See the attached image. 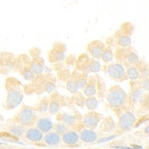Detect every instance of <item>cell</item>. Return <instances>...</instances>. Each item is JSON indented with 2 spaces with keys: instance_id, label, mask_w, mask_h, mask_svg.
Wrapping results in <instances>:
<instances>
[{
  "instance_id": "4fadbf2b",
  "label": "cell",
  "mask_w": 149,
  "mask_h": 149,
  "mask_svg": "<svg viewBox=\"0 0 149 149\" xmlns=\"http://www.w3.org/2000/svg\"><path fill=\"white\" fill-rule=\"evenodd\" d=\"M90 53H91L93 57L95 58H100L103 56V50L101 47H99L98 45H94L91 47Z\"/></svg>"
},
{
  "instance_id": "ac0fdd59",
  "label": "cell",
  "mask_w": 149,
  "mask_h": 149,
  "mask_svg": "<svg viewBox=\"0 0 149 149\" xmlns=\"http://www.w3.org/2000/svg\"><path fill=\"white\" fill-rule=\"evenodd\" d=\"M119 42L122 46L128 47L131 44V39L127 36H122L119 38Z\"/></svg>"
},
{
  "instance_id": "44dd1931",
  "label": "cell",
  "mask_w": 149,
  "mask_h": 149,
  "mask_svg": "<svg viewBox=\"0 0 149 149\" xmlns=\"http://www.w3.org/2000/svg\"><path fill=\"white\" fill-rule=\"evenodd\" d=\"M128 60L131 63H136L139 61V58L135 54L132 53L128 56Z\"/></svg>"
},
{
  "instance_id": "52a82bcc",
  "label": "cell",
  "mask_w": 149,
  "mask_h": 149,
  "mask_svg": "<svg viewBox=\"0 0 149 149\" xmlns=\"http://www.w3.org/2000/svg\"><path fill=\"white\" fill-rule=\"evenodd\" d=\"M108 73L111 78L119 79L125 76V71L122 65L119 64H113L109 67Z\"/></svg>"
},
{
  "instance_id": "30bf717a",
  "label": "cell",
  "mask_w": 149,
  "mask_h": 149,
  "mask_svg": "<svg viewBox=\"0 0 149 149\" xmlns=\"http://www.w3.org/2000/svg\"><path fill=\"white\" fill-rule=\"evenodd\" d=\"M44 141L49 146H57L61 141V136L55 131H50L44 135Z\"/></svg>"
},
{
  "instance_id": "7402d4cb",
  "label": "cell",
  "mask_w": 149,
  "mask_h": 149,
  "mask_svg": "<svg viewBox=\"0 0 149 149\" xmlns=\"http://www.w3.org/2000/svg\"><path fill=\"white\" fill-rule=\"evenodd\" d=\"M103 60L106 61V62H109L111 61L113 58V55L111 54V53L109 51H106L103 54Z\"/></svg>"
},
{
  "instance_id": "d4e9b609",
  "label": "cell",
  "mask_w": 149,
  "mask_h": 149,
  "mask_svg": "<svg viewBox=\"0 0 149 149\" xmlns=\"http://www.w3.org/2000/svg\"><path fill=\"white\" fill-rule=\"evenodd\" d=\"M32 69H32L33 71L34 70L35 72H37V73H40L42 71L41 66L40 64H38V63H36L34 65H33Z\"/></svg>"
},
{
  "instance_id": "f1b7e54d",
  "label": "cell",
  "mask_w": 149,
  "mask_h": 149,
  "mask_svg": "<svg viewBox=\"0 0 149 149\" xmlns=\"http://www.w3.org/2000/svg\"><path fill=\"white\" fill-rule=\"evenodd\" d=\"M5 149H15V148H12V147H8V148H5Z\"/></svg>"
},
{
  "instance_id": "83f0119b",
  "label": "cell",
  "mask_w": 149,
  "mask_h": 149,
  "mask_svg": "<svg viewBox=\"0 0 149 149\" xmlns=\"http://www.w3.org/2000/svg\"><path fill=\"white\" fill-rule=\"evenodd\" d=\"M144 131H145V132L149 134V126L145 128V130H144Z\"/></svg>"
},
{
  "instance_id": "8992f818",
  "label": "cell",
  "mask_w": 149,
  "mask_h": 149,
  "mask_svg": "<svg viewBox=\"0 0 149 149\" xmlns=\"http://www.w3.org/2000/svg\"><path fill=\"white\" fill-rule=\"evenodd\" d=\"M61 140L65 144L68 146L76 145L79 141V136L74 131H66L61 135Z\"/></svg>"
},
{
  "instance_id": "484cf974",
  "label": "cell",
  "mask_w": 149,
  "mask_h": 149,
  "mask_svg": "<svg viewBox=\"0 0 149 149\" xmlns=\"http://www.w3.org/2000/svg\"><path fill=\"white\" fill-rule=\"evenodd\" d=\"M141 94V92L139 90H135L133 92L132 95V98H133V100H136L140 97V95Z\"/></svg>"
},
{
  "instance_id": "5bb4252c",
  "label": "cell",
  "mask_w": 149,
  "mask_h": 149,
  "mask_svg": "<svg viewBox=\"0 0 149 149\" xmlns=\"http://www.w3.org/2000/svg\"><path fill=\"white\" fill-rule=\"evenodd\" d=\"M54 130L55 132L60 135H63L67 131V127L66 125H64V124L59 123L56 125V126L54 127Z\"/></svg>"
},
{
  "instance_id": "f546056e",
  "label": "cell",
  "mask_w": 149,
  "mask_h": 149,
  "mask_svg": "<svg viewBox=\"0 0 149 149\" xmlns=\"http://www.w3.org/2000/svg\"><path fill=\"white\" fill-rule=\"evenodd\" d=\"M26 149H35V148H26Z\"/></svg>"
},
{
  "instance_id": "603a6c76",
  "label": "cell",
  "mask_w": 149,
  "mask_h": 149,
  "mask_svg": "<svg viewBox=\"0 0 149 149\" xmlns=\"http://www.w3.org/2000/svg\"><path fill=\"white\" fill-rule=\"evenodd\" d=\"M78 85L75 83L69 82L68 84V88L72 93H74V92L77 91L78 90Z\"/></svg>"
},
{
  "instance_id": "e0dca14e",
  "label": "cell",
  "mask_w": 149,
  "mask_h": 149,
  "mask_svg": "<svg viewBox=\"0 0 149 149\" xmlns=\"http://www.w3.org/2000/svg\"><path fill=\"white\" fill-rule=\"evenodd\" d=\"M128 77L132 80L136 79L139 77V73L135 68H131L128 70Z\"/></svg>"
},
{
  "instance_id": "8fae6325",
  "label": "cell",
  "mask_w": 149,
  "mask_h": 149,
  "mask_svg": "<svg viewBox=\"0 0 149 149\" xmlns=\"http://www.w3.org/2000/svg\"><path fill=\"white\" fill-rule=\"evenodd\" d=\"M100 120L99 116L95 114H89L85 116L83 122L85 126L92 130L98 125Z\"/></svg>"
},
{
  "instance_id": "cb8c5ba5",
  "label": "cell",
  "mask_w": 149,
  "mask_h": 149,
  "mask_svg": "<svg viewBox=\"0 0 149 149\" xmlns=\"http://www.w3.org/2000/svg\"><path fill=\"white\" fill-rule=\"evenodd\" d=\"M58 104H57L56 103H52L50 105V107H49V111H50V112L53 114H55L56 113L58 110Z\"/></svg>"
},
{
  "instance_id": "d6986e66",
  "label": "cell",
  "mask_w": 149,
  "mask_h": 149,
  "mask_svg": "<svg viewBox=\"0 0 149 149\" xmlns=\"http://www.w3.org/2000/svg\"><path fill=\"white\" fill-rule=\"evenodd\" d=\"M85 94L88 96H92L95 94V86L90 85H88L87 87H86L85 90Z\"/></svg>"
},
{
  "instance_id": "9a60e30c",
  "label": "cell",
  "mask_w": 149,
  "mask_h": 149,
  "mask_svg": "<svg viewBox=\"0 0 149 149\" xmlns=\"http://www.w3.org/2000/svg\"><path fill=\"white\" fill-rule=\"evenodd\" d=\"M86 105L90 109H91V110L94 109L97 105V102L96 100V99L94 98V97H91L88 98L86 101Z\"/></svg>"
},
{
  "instance_id": "3957f363",
  "label": "cell",
  "mask_w": 149,
  "mask_h": 149,
  "mask_svg": "<svg viewBox=\"0 0 149 149\" xmlns=\"http://www.w3.org/2000/svg\"><path fill=\"white\" fill-rule=\"evenodd\" d=\"M136 119L134 114L127 112L122 115L119 118V125L123 130H130L134 125Z\"/></svg>"
},
{
  "instance_id": "4316f807",
  "label": "cell",
  "mask_w": 149,
  "mask_h": 149,
  "mask_svg": "<svg viewBox=\"0 0 149 149\" xmlns=\"http://www.w3.org/2000/svg\"><path fill=\"white\" fill-rule=\"evenodd\" d=\"M143 86L144 89L147 90H149V80H146L144 82Z\"/></svg>"
},
{
  "instance_id": "7c38bea8",
  "label": "cell",
  "mask_w": 149,
  "mask_h": 149,
  "mask_svg": "<svg viewBox=\"0 0 149 149\" xmlns=\"http://www.w3.org/2000/svg\"><path fill=\"white\" fill-rule=\"evenodd\" d=\"M10 132L13 135L17 137H20L24 134V129L21 125H13L10 127Z\"/></svg>"
},
{
  "instance_id": "ba28073f",
  "label": "cell",
  "mask_w": 149,
  "mask_h": 149,
  "mask_svg": "<svg viewBox=\"0 0 149 149\" xmlns=\"http://www.w3.org/2000/svg\"><path fill=\"white\" fill-rule=\"evenodd\" d=\"M79 136V140L85 143H92L97 140V133L91 129L83 130Z\"/></svg>"
},
{
  "instance_id": "ffe728a7",
  "label": "cell",
  "mask_w": 149,
  "mask_h": 149,
  "mask_svg": "<svg viewBox=\"0 0 149 149\" xmlns=\"http://www.w3.org/2000/svg\"><path fill=\"white\" fill-rule=\"evenodd\" d=\"M90 70L93 72H97L100 69V65L98 61H93L90 65Z\"/></svg>"
},
{
  "instance_id": "7a4b0ae2",
  "label": "cell",
  "mask_w": 149,
  "mask_h": 149,
  "mask_svg": "<svg viewBox=\"0 0 149 149\" xmlns=\"http://www.w3.org/2000/svg\"><path fill=\"white\" fill-rule=\"evenodd\" d=\"M17 119L18 122L22 125H31L35 119L33 111L31 108L24 107L19 113Z\"/></svg>"
},
{
  "instance_id": "6da1fadb",
  "label": "cell",
  "mask_w": 149,
  "mask_h": 149,
  "mask_svg": "<svg viewBox=\"0 0 149 149\" xmlns=\"http://www.w3.org/2000/svg\"><path fill=\"white\" fill-rule=\"evenodd\" d=\"M125 100V94L120 88H115L109 93L107 96V101L112 107H118L123 104Z\"/></svg>"
},
{
  "instance_id": "5b68a950",
  "label": "cell",
  "mask_w": 149,
  "mask_h": 149,
  "mask_svg": "<svg viewBox=\"0 0 149 149\" xmlns=\"http://www.w3.org/2000/svg\"><path fill=\"white\" fill-rule=\"evenodd\" d=\"M23 100V95L22 94L16 90L11 91L8 95L7 99V104L10 108H14L21 103Z\"/></svg>"
},
{
  "instance_id": "277c9868",
  "label": "cell",
  "mask_w": 149,
  "mask_h": 149,
  "mask_svg": "<svg viewBox=\"0 0 149 149\" xmlns=\"http://www.w3.org/2000/svg\"><path fill=\"white\" fill-rule=\"evenodd\" d=\"M25 136L29 141L39 143L43 140L44 135L37 128H30L26 131Z\"/></svg>"
},
{
  "instance_id": "2e32d148",
  "label": "cell",
  "mask_w": 149,
  "mask_h": 149,
  "mask_svg": "<svg viewBox=\"0 0 149 149\" xmlns=\"http://www.w3.org/2000/svg\"><path fill=\"white\" fill-rule=\"evenodd\" d=\"M61 120L68 125H72L74 122V118L71 115L64 114L61 116Z\"/></svg>"
},
{
  "instance_id": "9c48e42d",
  "label": "cell",
  "mask_w": 149,
  "mask_h": 149,
  "mask_svg": "<svg viewBox=\"0 0 149 149\" xmlns=\"http://www.w3.org/2000/svg\"><path fill=\"white\" fill-rule=\"evenodd\" d=\"M36 128L42 133L46 134L52 131L53 128V123L49 119L42 118L37 121Z\"/></svg>"
}]
</instances>
